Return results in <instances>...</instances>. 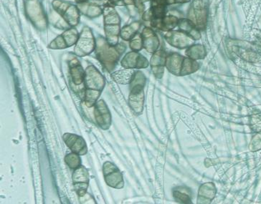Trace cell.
<instances>
[{
  "instance_id": "1",
  "label": "cell",
  "mask_w": 261,
  "mask_h": 204,
  "mask_svg": "<svg viewBox=\"0 0 261 204\" xmlns=\"http://www.w3.org/2000/svg\"><path fill=\"white\" fill-rule=\"evenodd\" d=\"M84 103L89 108L94 106L105 86V80L101 74L93 67H90L84 77Z\"/></svg>"
},
{
  "instance_id": "2",
  "label": "cell",
  "mask_w": 261,
  "mask_h": 204,
  "mask_svg": "<svg viewBox=\"0 0 261 204\" xmlns=\"http://www.w3.org/2000/svg\"><path fill=\"white\" fill-rule=\"evenodd\" d=\"M146 78L141 72L135 74L130 83V92L128 97V104L132 110L137 115L143 112L144 104V86Z\"/></svg>"
},
{
  "instance_id": "3",
  "label": "cell",
  "mask_w": 261,
  "mask_h": 204,
  "mask_svg": "<svg viewBox=\"0 0 261 204\" xmlns=\"http://www.w3.org/2000/svg\"><path fill=\"white\" fill-rule=\"evenodd\" d=\"M166 66L170 73L177 76H184L195 73L200 68L195 60L185 58L178 54H172L167 57Z\"/></svg>"
},
{
  "instance_id": "4",
  "label": "cell",
  "mask_w": 261,
  "mask_h": 204,
  "mask_svg": "<svg viewBox=\"0 0 261 204\" xmlns=\"http://www.w3.org/2000/svg\"><path fill=\"white\" fill-rule=\"evenodd\" d=\"M103 173L108 186L116 189H123L124 186L123 175L116 165L110 161L105 162L103 166Z\"/></svg>"
},
{
  "instance_id": "5",
  "label": "cell",
  "mask_w": 261,
  "mask_h": 204,
  "mask_svg": "<svg viewBox=\"0 0 261 204\" xmlns=\"http://www.w3.org/2000/svg\"><path fill=\"white\" fill-rule=\"evenodd\" d=\"M90 175L89 170L81 166L75 169L73 174L74 190L79 196H84L89 186Z\"/></svg>"
},
{
  "instance_id": "6",
  "label": "cell",
  "mask_w": 261,
  "mask_h": 204,
  "mask_svg": "<svg viewBox=\"0 0 261 204\" xmlns=\"http://www.w3.org/2000/svg\"><path fill=\"white\" fill-rule=\"evenodd\" d=\"M94 115L96 124L102 129L107 130L112 125L110 110L103 100H98L94 105Z\"/></svg>"
},
{
  "instance_id": "7",
  "label": "cell",
  "mask_w": 261,
  "mask_h": 204,
  "mask_svg": "<svg viewBox=\"0 0 261 204\" xmlns=\"http://www.w3.org/2000/svg\"><path fill=\"white\" fill-rule=\"evenodd\" d=\"M63 140L67 147L72 152L79 156H84L87 154L88 148L86 142L82 137L73 133H65L63 136Z\"/></svg>"
},
{
  "instance_id": "8",
  "label": "cell",
  "mask_w": 261,
  "mask_h": 204,
  "mask_svg": "<svg viewBox=\"0 0 261 204\" xmlns=\"http://www.w3.org/2000/svg\"><path fill=\"white\" fill-rule=\"evenodd\" d=\"M121 64L124 68H128V69L144 68L149 66L148 61H146L145 57H143L137 52H130V53L127 54L123 58Z\"/></svg>"
},
{
  "instance_id": "9",
  "label": "cell",
  "mask_w": 261,
  "mask_h": 204,
  "mask_svg": "<svg viewBox=\"0 0 261 204\" xmlns=\"http://www.w3.org/2000/svg\"><path fill=\"white\" fill-rule=\"evenodd\" d=\"M216 188L213 183H207L200 186L198 193L199 203H211L216 194Z\"/></svg>"
},
{
  "instance_id": "10",
  "label": "cell",
  "mask_w": 261,
  "mask_h": 204,
  "mask_svg": "<svg viewBox=\"0 0 261 204\" xmlns=\"http://www.w3.org/2000/svg\"><path fill=\"white\" fill-rule=\"evenodd\" d=\"M165 54L163 52H156L151 59V68L155 76L161 78L163 76L164 67L166 64Z\"/></svg>"
},
{
  "instance_id": "11",
  "label": "cell",
  "mask_w": 261,
  "mask_h": 204,
  "mask_svg": "<svg viewBox=\"0 0 261 204\" xmlns=\"http://www.w3.org/2000/svg\"><path fill=\"white\" fill-rule=\"evenodd\" d=\"M173 196L178 203H191V192L188 188L179 186L173 190Z\"/></svg>"
},
{
  "instance_id": "12",
  "label": "cell",
  "mask_w": 261,
  "mask_h": 204,
  "mask_svg": "<svg viewBox=\"0 0 261 204\" xmlns=\"http://www.w3.org/2000/svg\"><path fill=\"white\" fill-rule=\"evenodd\" d=\"M135 76V72L130 69L121 70L112 74V78L117 83L121 85L130 84L132 79Z\"/></svg>"
},
{
  "instance_id": "13",
  "label": "cell",
  "mask_w": 261,
  "mask_h": 204,
  "mask_svg": "<svg viewBox=\"0 0 261 204\" xmlns=\"http://www.w3.org/2000/svg\"><path fill=\"white\" fill-rule=\"evenodd\" d=\"M71 77L74 85L77 86L84 83V71L80 65H76L71 68Z\"/></svg>"
},
{
  "instance_id": "14",
  "label": "cell",
  "mask_w": 261,
  "mask_h": 204,
  "mask_svg": "<svg viewBox=\"0 0 261 204\" xmlns=\"http://www.w3.org/2000/svg\"><path fill=\"white\" fill-rule=\"evenodd\" d=\"M65 162L67 166L72 169H76L81 166V159L80 156L75 153L67 155L65 157Z\"/></svg>"
},
{
  "instance_id": "15",
  "label": "cell",
  "mask_w": 261,
  "mask_h": 204,
  "mask_svg": "<svg viewBox=\"0 0 261 204\" xmlns=\"http://www.w3.org/2000/svg\"><path fill=\"white\" fill-rule=\"evenodd\" d=\"M187 54L192 60L203 59L205 56V51L202 46L197 45L192 47L187 51Z\"/></svg>"
},
{
  "instance_id": "16",
  "label": "cell",
  "mask_w": 261,
  "mask_h": 204,
  "mask_svg": "<svg viewBox=\"0 0 261 204\" xmlns=\"http://www.w3.org/2000/svg\"><path fill=\"white\" fill-rule=\"evenodd\" d=\"M261 149V131L257 132L250 142V150L257 151Z\"/></svg>"
}]
</instances>
